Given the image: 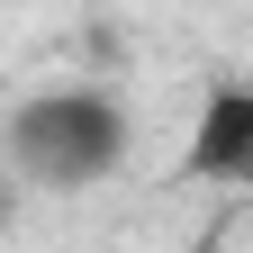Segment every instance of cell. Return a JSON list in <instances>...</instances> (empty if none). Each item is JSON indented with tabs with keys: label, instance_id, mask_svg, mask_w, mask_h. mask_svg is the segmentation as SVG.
I'll return each mask as SVG.
<instances>
[{
	"label": "cell",
	"instance_id": "obj_1",
	"mask_svg": "<svg viewBox=\"0 0 253 253\" xmlns=\"http://www.w3.org/2000/svg\"><path fill=\"white\" fill-rule=\"evenodd\" d=\"M118 154H126V109L90 82L37 90L27 109H9V163L37 190H90L118 172Z\"/></svg>",
	"mask_w": 253,
	"mask_h": 253
},
{
	"label": "cell",
	"instance_id": "obj_2",
	"mask_svg": "<svg viewBox=\"0 0 253 253\" xmlns=\"http://www.w3.org/2000/svg\"><path fill=\"white\" fill-rule=\"evenodd\" d=\"M190 172H199V181H235V190H253V90H244V82L208 90L199 126H190Z\"/></svg>",
	"mask_w": 253,
	"mask_h": 253
}]
</instances>
